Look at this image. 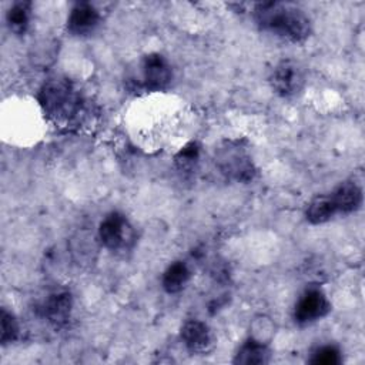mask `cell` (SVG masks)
<instances>
[{"label":"cell","mask_w":365,"mask_h":365,"mask_svg":"<svg viewBox=\"0 0 365 365\" xmlns=\"http://www.w3.org/2000/svg\"><path fill=\"white\" fill-rule=\"evenodd\" d=\"M254 19L262 30L291 43L305 41L312 31V24L307 13L291 3H257Z\"/></svg>","instance_id":"cell-1"},{"label":"cell","mask_w":365,"mask_h":365,"mask_svg":"<svg viewBox=\"0 0 365 365\" xmlns=\"http://www.w3.org/2000/svg\"><path fill=\"white\" fill-rule=\"evenodd\" d=\"M38 103L43 111L58 123L74 120L83 108V98L77 87L63 77H53L44 81L38 91Z\"/></svg>","instance_id":"cell-2"},{"label":"cell","mask_w":365,"mask_h":365,"mask_svg":"<svg viewBox=\"0 0 365 365\" xmlns=\"http://www.w3.org/2000/svg\"><path fill=\"white\" fill-rule=\"evenodd\" d=\"M215 165L220 173L237 182H250L257 168L248 148L240 140H227L215 150Z\"/></svg>","instance_id":"cell-3"},{"label":"cell","mask_w":365,"mask_h":365,"mask_svg":"<svg viewBox=\"0 0 365 365\" xmlns=\"http://www.w3.org/2000/svg\"><path fill=\"white\" fill-rule=\"evenodd\" d=\"M269 84L275 94L291 98L301 93L305 86L304 68L294 60H282L272 68Z\"/></svg>","instance_id":"cell-4"},{"label":"cell","mask_w":365,"mask_h":365,"mask_svg":"<svg viewBox=\"0 0 365 365\" xmlns=\"http://www.w3.org/2000/svg\"><path fill=\"white\" fill-rule=\"evenodd\" d=\"M98 238L106 248L117 251L131 245L134 241V231L125 215L113 211L101 220L98 225Z\"/></svg>","instance_id":"cell-5"},{"label":"cell","mask_w":365,"mask_h":365,"mask_svg":"<svg viewBox=\"0 0 365 365\" xmlns=\"http://www.w3.org/2000/svg\"><path fill=\"white\" fill-rule=\"evenodd\" d=\"M331 311V302L321 288H308L298 298L294 308V319L299 325L312 324Z\"/></svg>","instance_id":"cell-6"},{"label":"cell","mask_w":365,"mask_h":365,"mask_svg":"<svg viewBox=\"0 0 365 365\" xmlns=\"http://www.w3.org/2000/svg\"><path fill=\"white\" fill-rule=\"evenodd\" d=\"M173 78V70L168 60L158 54L150 53L141 61L143 86L151 91L164 90Z\"/></svg>","instance_id":"cell-7"},{"label":"cell","mask_w":365,"mask_h":365,"mask_svg":"<svg viewBox=\"0 0 365 365\" xmlns=\"http://www.w3.org/2000/svg\"><path fill=\"white\" fill-rule=\"evenodd\" d=\"M101 14L94 4L80 1L73 6L67 17V29L71 34L83 37L91 34L100 24Z\"/></svg>","instance_id":"cell-8"},{"label":"cell","mask_w":365,"mask_h":365,"mask_svg":"<svg viewBox=\"0 0 365 365\" xmlns=\"http://www.w3.org/2000/svg\"><path fill=\"white\" fill-rule=\"evenodd\" d=\"M180 336L185 348L194 354H204L212 345L211 329L200 319L185 321L180 329Z\"/></svg>","instance_id":"cell-9"},{"label":"cell","mask_w":365,"mask_h":365,"mask_svg":"<svg viewBox=\"0 0 365 365\" xmlns=\"http://www.w3.org/2000/svg\"><path fill=\"white\" fill-rule=\"evenodd\" d=\"M73 309V297L68 291H56L47 295L41 304L43 317L54 325L64 324Z\"/></svg>","instance_id":"cell-10"},{"label":"cell","mask_w":365,"mask_h":365,"mask_svg":"<svg viewBox=\"0 0 365 365\" xmlns=\"http://www.w3.org/2000/svg\"><path fill=\"white\" fill-rule=\"evenodd\" d=\"M332 204L336 214H351L355 212L362 204V190L354 181L341 182L331 194Z\"/></svg>","instance_id":"cell-11"},{"label":"cell","mask_w":365,"mask_h":365,"mask_svg":"<svg viewBox=\"0 0 365 365\" xmlns=\"http://www.w3.org/2000/svg\"><path fill=\"white\" fill-rule=\"evenodd\" d=\"M271 359V352L267 346V342H262L255 338H248L237 351L234 362L244 365H261L267 364Z\"/></svg>","instance_id":"cell-12"},{"label":"cell","mask_w":365,"mask_h":365,"mask_svg":"<svg viewBox=\"0 0 365 365\" xmlns=\"http://www.w3.org/2000/svg\"><path fill=\"white\" fill-rule=\"evenodd\" d=\"M190 277H191V271L188 265L184 261H174L163 272L161 285L165 292L177 294L187 285V282L190 281Z\"/></svg>","instance_id":"cell-13"},{"label":"cell","mask_w":365,"mask_h":365,"mask_svg":"<svg viewBox=\"0 0 365 365\" xmlns=\"http://www.w3.org/2000/svg\"><path fill=\"white\" fill-rule=\"evenodd\" d=\"M335 215H336V210H335L329 195H318V197L312 198L305 211V217H307L308 222H311L314 225L328 222Z\"/></svg>","instance_id":"cell-14"},{"label":"cell","mask_w":365,"mask_h":365,"mask_svg":"<svg viewBox=\"0 0 365 365\" xmlns=\"http://www.w3.org/2000/svg\"><path fill=\"white\" fill-rule=\"evenodd\" d=\"M30 17H31V3L30 1H17L9 9L6 20H7L10 30L14 34L21 36L29 29Z\"/></svg>","instance_id":"cell-15"},{"label":"cell","mask_w":365,"mask_h":365,"mask_svg":"<svg viewBox=\"0 0 365 365\" xmlns=\"http://www.w3.org/2000/svg\"><path fill=\"white\" fill-rule=\"evenodd\" d=\"M200 153H201V147L192 141L185 144L177 154H175V165L180 171L182 173H190L195 168L198 160H200Z\"/></svg>","instance_id":"cell-16"},{"label":"cell","mask_w":365,"mask_h":365,"mask_svg":"<svg viewBox=\"0 0 365 365\" xmlns=\"http://www.w3.org/2000/svg\"><path fill=\"white\" fill-rule=\"evenodd\" d=\"M0 342L1 345H7L14 342L19 338L20 334V327H19V321L16 319V317L9 312L6 308L1 309L0 314Z\"/></svg>","instance_id":"cell-17"},{"label":"cell","mask_w":365,"mask_h":365,"mask_svg":"<svg viewBox=\"0 0 365 365\" xmlns=\"http://www.w3.org/2000/svg\"><path fill=\"white\" fill-rule=\"evenodd\" d=\"M341 361V351L335 345H322L317 348L309 358V362L315 365H338Z\"/></svg>","instance_id":"cell-18"}]
</instances>
